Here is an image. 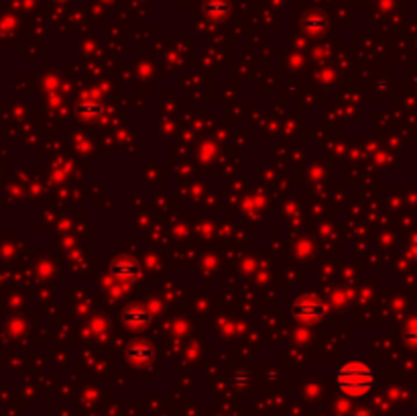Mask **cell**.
Returning a JSON list of instances; mask_svg holds the SVG:
<instances>
[{"mask_svg":"<svg viewBox=\"0 0 417 416\" xmlns=\"http://www.w3.org/2000/svg\"><path fill=\"white\" fill-rule=\"evenodd\" d=\"M129 357L132 359V361H139V363H147V361H151V357H153V349L149 347V343H143V341L130 343V345H129Z\"/></svg>","mask_w":417,"mask_h":416,"instance_id":"cell-5","label":"cell"},{"mask_svg":"<svg viewBox=\"0 0 417 416\" xmlns=\"http://www.w3.org/2000/svg\"><path fill=\"white\" fill-rule=\"evenodd\" d=\"M336 383L344 394L358 398V396H364L371 392V388L375 385V374L369 365H364L360 361H351L338 370Z\"/></svg>","mask_w":417,"mask_h":416,"instance_id":"cell-1","label":"cell"},{"mask_svg":"<svg viewBox=\"0 0 417 416\" xmlns=\"http://www.w3.org/2000/svg\"><path fill=\"white\" fill-rule=\"evenodd\" d=\"M112 274L118 279L130 281L139 276V261L134 257H129V255H121L112 261Z\"/></svg>","mask_w":417,"mask_h":416,"instance_id":"cell-3","label":"cell"},{"mask_svg":"<svg viewBox=\"0 0 417 416\" xmlns=\"http://www.w3.org/2000/svg\"><path fill=\"white\" fill-rule=\"evenodd\" d=\"M414 327H416V324H414ZM405 337H407V341H414V343H416V341H417V327L414 329V331L409 329V331L405 333Z\"/></svg>","mask_w":417,"mask_h":416,"instance_id":"cell-9","label":"cell"},{"mask_svg":"<svg viewBox=\"0 0 417 416\" xmlns=\"http://www.w3.org/2000/svg\"><path fill=\"white\" fill-rule=\"evenodd\" d=\"M123 320H125V324H129L132 329H141L151 320V312L147 309H141V306H129L123 312Z\"/></svg>","mask_w":417,"mask_h":416,"instance_id":"cell-4","label":"cell"},{"mask_svg":"<svg viewBox=\"0 0 417 416\" xmlns=\"http://www.w3.org/2000/svg\"><path fill=\"white\" fill-rule=\"evenodd\" d=\"M206 12L214 19H220V17H226L228 12V2L226 0H210L206 4Z\"/></svg>","mask_w":417,"mask_h":416,"instance_id":"cell-6","label":"cell"},{"mask_svg":"<svg viewBox=\"0 0 417 416\" xmlns=\"http://www.w3.org/2000/svg\"><path fill=\"white\" fill-rule=\"evenodd\" d=\"M416 94H417V82H416Z\"/></svg>","mask_w":417,"mask_h":416,"instance_id":"cell-10","label":"cell"},{"mask_svg":"<svg viewBox=\"0 0 417 416\" xmlns=\"http://www.w3.org/2000/svg\"><path fill=\"white\" fill-rule=\"evenodd\" d=\"M321 25H323V21H321V19H312V17H310V19L305 21V27H308V29H312V31L320 29Z\"/></svg>","mask_w":417,"mask_h":416,"instance_id":"cell-8","label":"cell"},{"mask_svg":"<svg viewBox=\"0 0 417 416\" xmlns=\"http://www.w3.org/2000/svg\"><path fill=\"white\" fill-rule=\"evenodd\" d=\"M78 110H80L82 116H98L102 112V106L94 103V101H82L78 104Z\"/></svg>","mask_w":417,"mask_h":416,"instance_id":"cell-7","label":"cell"},{"mask_svg":"<svg viewBox=\"0 0 417 416\" xmlns=\"http://www.w3.org/2000/svg\"><path fill=\"white\" fill-rule=\"evenodd\" d=\"M291 312H293V316L299 318V320L316 322V320H320L321 316H323V312H326V304H323L321 300H318L316 296L308 294V296H301V298L295 300V304H293Z\"/></svg>","mask_w":417,"mask_h":416,"instance_id":"cell-2","label":"cell"}]
</instances>
